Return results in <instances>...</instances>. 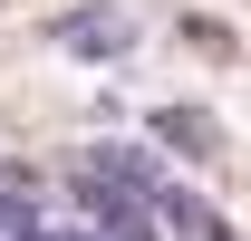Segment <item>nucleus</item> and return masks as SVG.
Here are the masks:
<instances>
[{
	"instance_id": "1",
	"label": "nucleus",
	"mask_w": 251,
	"mask_h": 241,
	"mask_svg": "<svg viewBox=\"0 0 251 241\" xmlns=\"http://www.w3.org/2000/svg\"><path fill=\"white\" fill-rule=\"evenodd\" d=\"M145 212H155V222H174L184 241H232V222H222V212L203 203V193H184V183H164V193H155Z\"/></svg>"
},
{
	"instance_id": "2",
	"label": "nucleus",
	"mask_w": 251,
	"mask_h": 241,
	"mask_svg": "<svg viewBox=\"0 0 251 241\" xmlns=\"http://www.w3.org/2000/svg\"><path fill=\"white\" fill-rule=\"evenodd\" d=\"M58 39L87 48V58H116V48H126V20H116V10H77V20H58Z\"/></svg>"
},
{
	"instance_id": "3",
	"label": "nucleus",
	"mask_w": 251,
	"mask_h": 241,
	"mask_svg": "<svg viewBox=\"0 0 251 241\" xmlns=\"http://www.w3.org/2000/svg\"><path fill=\"white\" fill-rule=\"evenodd\" d=\"M155 145H174V154H222V135H213V116L164 106V116H155Z\"/></svg>"
}]
</instances>
